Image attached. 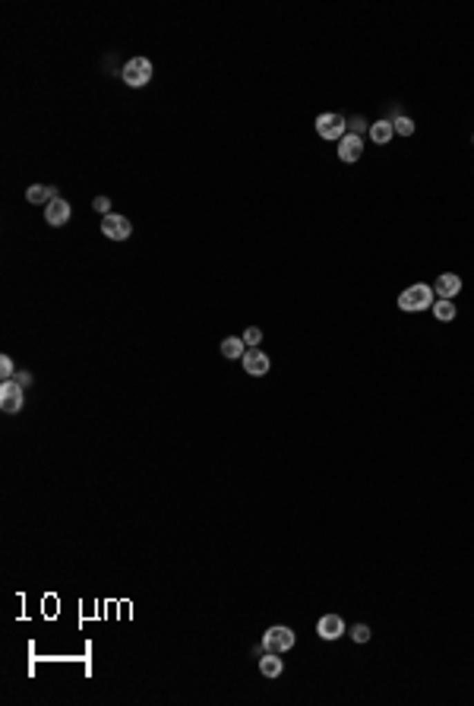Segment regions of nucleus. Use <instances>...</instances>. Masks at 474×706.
<instances>
[{
	"label": "nucleus",
	"mask_w": 474,
	"mask_h": 706,
	"mask_svg": "<svg viewBox=\"0 0 474 706\" xmlns=\"http://www.w3.org/2000/svg\"><path fill=\"white\" fill-rule=\"evenodd\" d=\"M433 301H437V292H433V286L415 282V286H408L405 292L399 295V310H405V314H417V310L433 308Z\"/></svg>",
	"instance_id": "1"
},
{
	"label": "nucleus",
	"mask_w": 474,
	"mask_h": 706,
	"mask_svg": "<svg viewBox=\"0 0 474 706\" xmlns=\"http://www.w3.org/2000/svg\"><path fill=\"white\" fill-rule=\"evenodd\" d=\"M120 80H124L130 89H142V86L152 83V60L149 57H130L120 70Z\"/></svg>",
	"instance_id": "2"
},
{
	"label": "nucleus",
	"mask_w": 474,
	"mask_h": 706,
	"mask_svg": "<svg viewBox=\"0 0 474 706\" xmlns=\"http://www.w3.org/2000/svg\"><path fill=\"white\" fill-rule=\"evenodd\" d=\"M294 643H297V633L291 631V627H285V624H275V627H269V631L263 633V649H266V653L285 656L294 649Z\"/></svg>",
	"instance_id": "3"
},
{
	"label": "nucleus",
	"mask_w": 474,
	"mask_h": 706,
	"mask_svg": "<svg viewBox=\"0 0 474 706\" xmlns=\"http://www.w3.org/2000/svg\"><path fill=\"white\" fill-rule=\"evenodd\" d=\"M316 133L323 136V140H341V136L348 133V120H345V114H335V111H326L316 118Z\"/></svg>",
	"instance_id": "4"
},
{
	"label": "nucleus",
	"mask_w": 474,
	"mask_h": 706,
	"mask_svg": "<svg viewBox=\"0 0 474 706\" xmlns=\"http://www.w3.org/2000/svg\"><path fill=\"white\" fill-rule=\"evenodd\" d=\"M26 396H23V383L19 380H0V409L7 415H16L23 409Z\"/></svg>",
	"instance_id": "5"
},
{
	"label": "nucleus",
	"mask_w": 474,
	"mask_h": 706,
	"mask_svg": "<svg viewBox=\"0 0 474 706\" xmlns=\"http://www.w3.org/2000/svg\"><path fill=\"white\" fill-rule=\"evenodd\" d=\"M102 234L111 241H126L130 234H133V225H130V219L126 216H117V212H111V216L102 219Z\"/></svg>",
	"instance_id": "6"
},
{
	"label": "nucleus",
	"mask_w": 474,
	"mask_h": 706,
	"mask_svg": "<svg viewBox=\"0 0 474 706\" xmlns=\"http://www.w3.org/2000/svg\"><path fill=\"white\" fill-rule=\"evenodd\" d=\"M240 364H244V371L250 377H266L269 371H272V358H269L263 349H247V355L240 358Z\"/></svg>",
	"instance_id": "7"
},
{
	"label": "nucleus",
	"mask_w": 474,
	"mask_h": 706,
	"mask_svg": "<svg viewBox=\"0 0 474 706\" xmlns=\"http://www.w3.org/2000/svg\"><path fill=\"white\" fill-rule=\"evenodd\" d=\"M339 158L345 162V165H354L357 158L363 156V136H357V133H345L339 140Z\"/></svg>",
	"instance_id": "8"
},
{
	"label": "nucleus",
	"mask_w": 474,
	"mask_h": 706,
	"mask_svg": "<svg viewBox=\"0 0 474 706\" xmlns=\"http://www.w3.org/2000/svg\"><path fill=\"white\" fill-rule=\"evenodd\" d=\"M70 216H73V206H70L67 200H64V196H57V200H51V203L45 206V222H48L51 228L67 225Z\"/></svg>",
	"instance_id": "9"
},
{
	"label": "nucleus",
	"mask_w": 474,
	"mask_h": 706,
	"mask_svg": "<svg viewBox=\"0 0 474 706\" xmlns=\"http://www.w3.org/2000/svg\"><path fill=\"white\" fill-rule=\"evenodd\" d=\"M316 633H319V640H339V637H345V621H341V615H323L316 621Z\"/></svg>",
	"instance_id": "10"
},
{
	"label": "nucleus",
	"mask_w": 474,
	"mask_h": 706,
	"mask_svg": "<svg viewBox=\"0 0 474 706\" xmlns=\"http://www.w3.org/2000/svg\"><path fill=\"white\" fill-rule=\"evenodd\" d=\"M433 292L439 295V298H455V295L462 292V279L455 276V272H439L437 282H433Z\"/></svg>",
	"instance_id": "11"
},
{
	"label": "nucleus",
	"mask_w": 474,
	"mask_h": 706,
	"mask_svg": "<svg viewBox=\"0 0 474 706\" xmlns=\"http://www.w3.org/2000/svg\"><path fill=\"white\" fill-rule=\"evenodd\" d=\"M26 200H29L32 206H48L51 200H57V187H48V184H32V187L26 190Z\"/></svg>",
	"instance_id": "12"
},
{
	"label": "nucleus",
	"mask_w": 474,
	"mask_h": 706,
	"mask_svg": "<svg viewBox=\"0 0 474 706\" xmlns=\"http://www.w3.org/2000/svg\"><path fill=\"white\" fill-rule=\"evenodd\" d=\"M218 352H222V358H228V361H240L247 355V342L240 336H228V339H222Z\"/></svg>",
	"instance_id": "13"
},
{
	"label": "nucleus",
	"mask_w": 474,
	"mask_h": 706,
	"mask_svg": "<svg viewBox=\"0 0 474 706\" xmlns=\"http://www.w3.org/2000/svg\"><path fill=\"white\" fill-rule=\"evenodd\" d=\"M392 136H395L392 120H386V118H383V120H373V124H370V140H373L377 146H386L389 140H392Z\"/></svg>",
	"instance_id": "14"
},
{
	"label": "nucleus",
	"mask_w": 474,
	"mask_h": 706,
	"mask_svg": "<svg viewBox=\"0 0 474 706\" xmlns=\"http://www.w3.org/2000/svg\"><path fill=\"white\" fill-rule=\"evenodd\" d=\"M260 671L266 678H278L285 671V662H282V656L278 653H263L260 656Z\"/></svg>",
	"instance_id": "15"
},
{
	"label": "nucleus",
	"mask_w": 474,
	"mask_h": 706,
	"mask_svg": "<svg viewBox=\"0 0 474 706\" xmlns=\"http://www.w3.org/2000/svg\"><path fill=\"white\" fill-rule=\"evenodd\" d=\"M433 317H437L439 324H452V320H455V304H452L449 298H437L433 301Z\"/></svg>",
	"instance_id": "16"
},
{
	"label": "nucleus",
	"mask_w": 474,
	"mask_h": 706,
	"mask_svg": "<svg viewBox=\"0 0 474 706\" xmlns=\"http://www.w3.org/2000/svg\"><path fill=\"white\" fill-rule=\"evenodd\" d=\"M392 127H395V133H401V136H411V133H415V120L408 118V114H399V118L392 120Z\"/></svg>",
	"instance_id": "17"
},
{
	"label": "nucleus",
	"mask_w": 474,
	"mask_h": 706,
	"mask_svg": "<svg viewBox=\"0 0 474 706\" xmlns=\"http://www.w3.org/2000/svg\"><path fill=\"white\" fill-rule=\"evenodd\" d=\"M247 342V349H260V342H263V330L260 326H247L244 330V336H240Z\"/></svg>",
	"instance_id": "18"
},
{
	"label": "nucleus",
	"mask_w": 474,
	"mask_h": 706,
	"mask_svg": "<svg viewBox=\"0 0 474 706\" xmlns=\"http://www.w3.org/2000/svg\"><path fill=\"white\" fill-rule=\"evenodd\" d=\"M370 637H373V631L367 624H354V627H351V640H354V643H367Z\"/></svg>",
	"instance_id": "19"
},
{
	"label": "nucleus",
	"mask_w": 474,
	"mask_h": 706,
	"mask_svg": "<svg viewBox=\"0 0 474 706\" xmlns=\"http://www.w3.org/2000/svg\"><path fill=\"white\" fill-rule=\"evenodd\" d=\"M0 377H3V380H16V368H13V358H10V355L0 358Z\"/></svg>",
	"instance_id": "20"
},
{
	"label": "nucleus",
	"mask_w": 474,
	"mask_h": 706,
	"mask_svg": "<svg viewBox=\"0 0 474 706\" xmlns=\"http://www.w3.org/2000/svg\"><path fill=\"white\" fill-rule=\"evenodd\" d=\"M92 210L98 212V216H111V200H108V196H95V200H92Z\"/></svg>",
	"instance_id": "21"
},
{
	"label": "nucleus",
	"mask_w": 474,
	"mask_h": 706,
	"mask_svg": "<svg viewBox=\"0 0 474 706\" xmlns=\"http://www.w3.org/2000/svg\"><path fill=\"white\" fill-rule=\"evenodd\" d=\"M348 127H351L348 133H357V136H361L363 130L370 133V124H367V120H363V118H351V120H348Z\"/></svg>",
	"instance_id": "22"
},
{
	"label": "nucleus",
	"mask_w": 474,
	"mask_h": 706,
	"mask_svg": "<svg viewBox=\"0 0 474 706\" xmlns=\"http://www.w3.org/2000/svg\"><path fill=\"white\" fill-rule=\"evenodd\" d=\"M16 380H19V383H23V387H29V383H32V374H29V371H23V374H19V377H16Z\"/></svg>",
	"instance_id": "23"
},
{
	"label": "nucleus",
	"mask_w": 474,
	"mask_h": 706,
	"mask_svg": "<svg viewBox=\"0 0 474 706\" xmlns=\"http://www.w3.org/2000/svg\"><path fill=\"white\" fill-rule=\"evenodd\" d=\"M471 143H474V136H471Z\"/></svg>",
	"instance_id": "24"
}]
</instances>
